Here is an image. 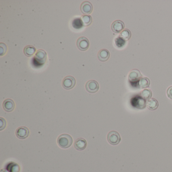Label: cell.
<instances>
[{
    "label": "cell",
    "instance_id": "1",
    "mask_svg": "<svg viewBox=\"0 0 172 172\" xmlns=\"http://www.w3.org/2000/svg\"><path fill=\"white\" fill-rule=\"evenodd\" d=\"M72 142V138L69 134H61L58 138V144L62 148H69L71 146Z\"/></svg>",
    "mask_w": 172,
    "mask_h": 172
},
{
    "label": "cell",
    "instance_id": "2",
    "mask_svg": "<svg viewBox=\"0 0 172 172\" xmlns=\"http://www.w3.org/2000/svg\"><path fill=\"white\" fill-rule=\"evenodd\" d=\"M107 139L110 144L116 145L118 144L121 141V137L117 132L111 131L108 134Z\"/></svg>",
    "mask_w": 172,
    "mask_h": 172
},
{
    "label": "cell",
    "instance_id": "3",
    "mask_svg": "<svg viewBox=\"0 0 172 172\" xmlns=\"http://www.w3.org/2000/svg\"><path fill=\"white\" fill-rule=\"evenodd\" d=\"M75 79L71 76L66 77L62 81L63 87L67 90L73 88L75 86Z\"/></svg>",
    "mask_w": 172,
    "mask_h": 172
},
{
    "label": "cell",
    "instance_id": "4",
    "mask_svg": "<svg viewBox=\"0 0 172 172\" xmlns=\"http://www.w3.org/2000/svg\"><path fill=\"white\" fill-rule=\"evenodd\" d=\"M77 46L79 50L81 51H86L89 47V42L86 37H80L77 41Z\"/></svg>",
    "mask_w": 172,
    "mask_h": 172
},
{
    "label": "cell",
    "instance_id": "5",
    "mask_svg": "<svg viewBox=\"0 0 172 172\" xmlns=\"http://www.w3.org/2000/svg\"><path fill=\"white\" fill-rule=\"evenodd\" d=\"M86 88L90 93H96L99 89V84L95 80H90L86 83Z\"/></svg>",
    "mask_w": 172,
    "mask_h": 172
},
{
    "label": "cell",
    "instance_id": "6",
    "mask_svg": "<svg viewBox=\"0 0 172 172\" xmlns=\"http://www.w3.org/2000/svg\"><path fill=\"white\" fill-rule=\"evenodd\" d=\"M16 135L19 139H25L30 135V130L26 127H20L16 131Z\"/></svg>",
    "mask_w": 172,
    "mask_h": 172
},
{
    "label": "cell",
    "instance_id": "7",
    "mask_svg": "<svg viewBox=\"0 0 172 172\" xmlns=\"http://www.w3.org/2000/svg\"><path fill=\"white\" fill-rule=\"evenodd\" d=\"M125 28L124 22L121 20H116L114 22L111 26V28L114 32L119 33L122 31Z\"/></svg>",
    "mask_w": 172,
    "mask_h": 172
},
{
    "label": "cell",
    "instance_id": "8",
    "mask_svg": "<svg viewBox=\"0 0 172 172\" xmlns=\"http://www.w3.org/2000/svg\"><path fill=\"white\" fill-rule=\"evenodd\" d=\"M35 59L38 63L45 64L47 60V53L43 50H38L35 54Z\"/></svg>",
    "mask_w": 172,
    "mask_h": 172
},
{
    "label": "cell",
    "instance_id": "9",
    "mask_svg": "<svg viewBox=\"0 0 172 172\" xmlns=\"http://www.w3.org/2000/svg\"><path fill=\"white\" fill-rule=\"evenodd\" d=\"M93 10V6L89 2L85 1L82 3L80 6V10L82 13L85 15H89L92 13Z\"/></svg>",
    "mask_w": 172,
    "mask_h": 172
},
{
    "label": "cell",
    "instance_id": "10",
    "mask_svg": "<svg viewBox=\"0 0 172 172\" xmlns=\"http://www.w3.org/2000/svg\"><path fill=\"white\" fill-rule=\"evenodd\" d=\"M87 146V142L86 139L82 138H79L74 142V147L78 151H83L86 149Z\"/></svg>",
    "mask_w": 172,
    "mask_h": 172
},
{
    "label": "cell",
    "instance_id": "11",
    "mask_svg": "<svg viewBox=\"0 0 172 172\" xmlns=\"http://www.w3.org/2000/svg\"><path fill=\"white\" fill-rule=\"evenodd\" d=\"M142 75L139 70L133 69L129 73L128 79L131 82H136L141 78Z\"/></svg>",
    "mask_w": 172,
    "mask_h": 172
},
{
    "label": "cell",
    "instance_id": "12",
    "mask_svg": "<svg viewBox=\"0 0 172 172\" xmlns=\"http://www.w3.org/2000/svg\"><path fill=\"white\" fill-rule=\"evenodd\" d=\"M3 107L4 110L7 112H10L13 111L15 108L14 101L11 99H7L5 100L3 102Z\"/></svg>",
    "mask_w": 172,
    "mask_h": 172
},
{
    "label": "cell",
    "instance_id": "13",
    "mask_svg": "<svg viewBox=\"0 0 172 172\" xmlns=\"http://www.w3.org/2000/svg\"><path fill=\"white\" fill-rule=\"evenodd\" d=\"M110 56V53L108 50L102 49L98 52V59L100 61L106 62L108 60Z\"/></svg>",
    "mask_w": 172,
    "mask_h": 172
},
{
    "label": "cell",
    "instance_id": "14",
    "mask_svg": "<svg viewBox=\"0 0 172 172\" xmlns=\"http://www.w3.org/2000/svg\"><path fill=\"white\" fill-rule=\"evenodd\" d=\"M147 107L150 110H156L158 107V103L155 98H152L149 99L147 102Z\"/></svg>",
    "mask_w": 172,
    "mask_h": 172
},
{
    "label": "cell",
    "instance_id": "15",
    "mask_svg": "<svg viewBox=\"0 0 172 172\" xmlns=\"http://www.w3.org/2000/svg\"><path fill=\"white\" fill-rule=\"evenodd\" d=\"M150 85V80L148 78L143 77L139 79L138 86L140 88H145L149 87Z\"/></svg>",
    "mask_w": 172,
    "mask_h": 172
},
{
    "label": "cell",
    "instance_id": "16",
    "mask_svg": "<svg viewBox=\"0 0 172 172\" xmlns=\"http://www.w3.org/2000/svg\"><path fill=\"white\" fill-rule=\"evenodd\" d=\"M36 51V48L32 46H26L24 49V54L28 57H32L35 54Z\"/></svg>",
    "mask_w": 172,
    "mask_h": 172
},
{
    "label": "cell",
    "instance_id": "17",
    "mask_svg": "<svg viewBox=\"0 0 172 172\" xmlns=\"http://www.w3.org/2000/svg\"><path fill=\"white\" fill-rule=\"evenodd\" d=\"M72 25L73 27H74V28H75V29H77V30L80 29L83 25L82 19H81L80 18H75L73 20Z\"/></svg>",
    "mask_w": 172,
    "mask_h": 172
},
{
    "label": "cell",
    "instance_id": "18",
    "mask_svg": "<svg viewBox=\"0 0 172 172\" xmlns=\"http://www.w3.org/2000/svg\"><path fill=\"white\" fill-rule=\"evenodd\" d=\"M141 96L142 98L145 100H149L151 99L152 96V92L151 89H143L141 92Z\"/></svg>",
    "mask_w": 172,
    "mask_h": 172
},
{
    "label": "cell",
    "instance_id": "19",
    "mask_svg": "<svg viewBox=\"0 0 172 172\" xmlns=\"http://www.w3.org/2000/svg\"><path fill=\"white\" fill-rule=\"evenodd\" d=\"M120 36L125 41H128L131 38V33L129 30L125 29L120 33Z\"/></svg>",
    "mask_w": 172,
    "mask_h": 172
},
{
    "label": "cell",
    "instance_id": "20",
    "mask_svg": "<svg viewBox=\"0 0 172 172\" xmlns=\"http://www.w3.org/2000/svg\"><path fill=\"white\" fill-rule=\"evenodd\" d=\"M82 21L83 22V26H88L90 25L91 23H92V16L91 15H84L82 17Z\"/></svg>",
    "mask_w": 172,
    "mask_h": 172
},
{
    "label": "cell",
    "instance_id": "21",
    "mask_svg": "<svg viewBox=\"0 0 172 172\" xmlns=\"http://www.w3.org/2000/svg\"><path fill=\"white\" fill-rule=\"evenodd\" d=\"M8 170L9 172H19L20 167L17 164L12 162L8 165Z\"/></svg>",
    "mask_w": 172,
    "mask_h": 172
},
{
    "label": "cell",
    "instance_id": "22",
    "mask_svg": "<svg viewBox=\"0 0 172 172\" xmlns=\"http://www.w3.org/2000/svg\"><path fill=\"white\" fill-rule=\"evenodd\" d=\"M136 103V107L140 109L145 108V106H147V102H145V100L141 97L138 98Z\"/></svg>",
    "mask_w": 172,
    "mask_h": 172
},
{
    "label": "cell",
    "instance_id": "23",
    "mask_svg": "<svg viewBox=\"0 0 172 172\" xmlns=\"http://www.w3.org/2000/svg\"><path fill=\"white\" fill-rule=\"evenodd\" d=\"M115 43L116 46L118 47H122L124 46L125 43V41L123 40L121 36H119L115 40Z\"/></svg>",
    "mask_w": 172,
    "mask_h": 172
},
{
    "label": "cell",
    "instance_id": "24",
    "mask_svg": "<svg viewBox=\"0 0 172 172\" xmlns=\"http://www.w3.org/2000/svg\"><path fill=\"white\" fill-rule=\"evenodd\" d=\"M7 51L6 45L4 43H0V56H3L6 54Z\"/></svg>",
    "mask_w": 172,
    "mask_h": 172
},
{
    "label": "cell",
    "instance_id": "25",
    "mask_svg": "<svg viewBox=\"0 0 172 172\" xmlns=\"http://www.w3.org/2000/svg\"><path fill=\"white\" fill-rule=\"evenodd\" d=\"M0 120H1V126H0V130L1 131L3 130V129H5L6 126V122L5 120L3 118H0Z\"/></svg>",
    "mask_w": 172,
    "mask_h": 172
},
{
    "label": "cell",
    "instance_id": "26",
    "mask_svg": "<svg viewBox=\"0 0 172 172\" xmlns=\"http://www.w3.org/2000/svg\"><path fill=\"white\" fill-rule=\"evenodd\" d=\"M167 94L168 97L172 100V86H169L167 89Z\"/></svg>",
    "mask_w": 172,
    "mask_h": 172
},
{
    "label": "cell",
    "instance_id": "27",
    "mask_svg": "<svg viewBox=\"0 0 172 172\" xmlns=\"http://www.w3.org/2000/svg\"><path fill=\"white\" fill-rule=\"evenodd\" d=\"M1 172H9V171H7L5 169H2Z\"/></svg>",
    "mask_w": 172,
    "mask_h": 172
}]
</instances>
